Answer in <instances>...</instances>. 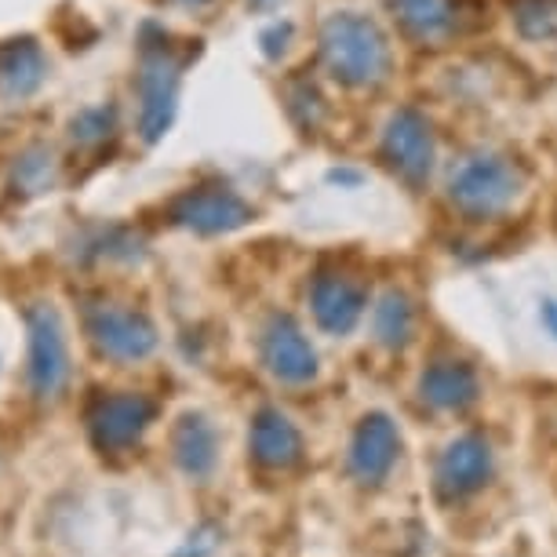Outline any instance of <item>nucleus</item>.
<instances>
[{
  "instance_id": "nucleus-4",
  "label": "nucleus",
  "mask_w": 557,
  "mask_h": 557,
  "mask_svg": "<svg viewBox=\"0 0 557 557\" xmlns=\"http://www.w3.org/2000/svg\"><path fill=\"white\" fill-rule=\"evenodd\" d=\"M164 215L172 226L194 230L201 237H215L248 226L256 219V208L237 190H230L226 183H197L190 190H178L164 205Z\"/></svg>"
},
{
  "instance_id": "nucleus-15",
  "label": "nucleus",
  "mask_w": 557,
  "mask_h": 557,
  "mask_svg": "<svg viewBox=\"0 0 557 557\" xmlns=\"http://www.w3.org/2000/svg\"><path fill=\"white\" fill-rule=\"evenodd\" d=\"M248 448H251V459H256L262 470H292L302 462V434L285 412H277V408H262V412L251 419Z\"/></svg>"
},
{
  "instance_id": "nucleus-24",
  "label": "nucleus",
  "mask_w": 557,
  "mask_h": 557,
  "mask_svg": "<svg viewBox=\"0 0 557 557\" xmlns=\"http://www.w3.org/2000/svg\"><path fill=\"white\" fill-rule=\"evenodd\" d=\"M288 37H292V23H277V26H270L267 34L259 37V45H262V55L277 59L281 51L288 48Z\"/></svg>"
},
{
  "instance_id": "nucleus-7",
  "label": "nucleus",
  "mask_w": 557,
  "mask_h": 557,
  "mask_svg": "<svg viewBox=\"0 0 557 557\" xmlns=\"http://www.w3.org/2000/svg\"><path fill=\"white\" fill-rule=\"evenodd\" d=\"M84 332L96 350L110 361H143L157 350V329L143 310L121 307V302H96L84 310Z\"/></svg>"
},
{
  "instance_id": "nucleus-27",
  "label": "nucleus",
  "mask_w": 557,
  "mask_h": 557,
  "mask_svg": "<svg viewBox=\"0 0 557 557\" xmlns=\"http://www.w3.org/2000/svg\"><path fill=\"white\" fill-rule=\"evenodd\" d=\"M251 4H256V8H270L273 0H251Z\"/></svg>"
},
{
  "instance_id": "nucleus-20",
  "label": "nucleus",
  "mask_w": 557,
  "mask_h": 557,
  "mask_svg": "<svg viewBox=\"0 0 557 557\" xmlns=\"http://www.w3.org/2000/svg\"><path fill=\"white\" fill-rule=\"evenodd\" d=\"M70 135L77 146H99L117 135V110L113 107H88L70 121Z\"/></svg>"
},
{
  "instance_id": "nucleus-25",
  "label": "nucleus",
  "mask_w": 557,
  "mask_h": 557,
  "mask_svg": "<svg viewBox=\"0 0 557 557\" xmlns=\"http://www.w3.org/2000/svg\"><path fill=\"white\" fill-rule=\"evenodd\" d=\"M540 313H543V324H546V332H550L554 339H557V302H554V299H546Z\"/></svg>"
},
{
  "instance_id": "nucleus-16",
  "label": "nucleus",
  "mask_w": 557,
  "mask_h": 557,
  "mask_svg": "<svg viewBox=\"0 0 557 557\" xmlns=\"http://www.w3.org/2000/svg\"><path fill=\"white\" fill-rule=\"evenodd\" d=\"M48 77V59L37 37L0 40V96L29 99Z\"/></svg>"
},
{
  "instance_id": "nucleus-8",
  "label": "nucleus",
  "mask_w": 557,
  "mask_h": 557,
  "mask_svg": "<svg viewBox=\"0 0 557 557\" xmlns=\"http://www.w3.org/2000/svg\"><path fill=\"white\" fill-rule=\"evenodd\" d=\"M496 459H492L488 441L481 434H462L448 441L445 451L434 462V492L441 503H459L488 485Z\"/></svg>"
},
{
  "instance_id": "nucleus-18",
  "label": "nucleus",
  "mask_w": 557,
  "mask_h": 557,
  "mask_svg": "<svg viewBox=\"0 0 557 557\" xmlns=\"http://www.w3.org/2000/svg\"><path fill=\"white\" fill-rule=\"evenodd\" d=\"M397 23L419 40H441L456 34V4L451 0H391Z\"/></svg>"
},
{
  "instance_id": "nucleus-14",
  "label": "nucleus",
  "mask_w": 557,
  "mask_h": 557,
  "mask_svg": "<svg viewBox=\"0 0 557 557\" xmlns=\"http://www.w3.org/2000/svg\"><path fill=\"white\" fill-rule=\"evenodd\" d=\"M172 459L186 478L208 481L219 467V430L201 412H183L172 426Z\"/></svg>"
},
{
  "instance_id": "nucleus-6",
  "label": "nucleus",
  "mask_w": 557,
  "mask_h": 557,
  "mask_svg": "<svg viewBox=\"0 0 557 557\" xmlns=\"http://www.w3.org/2000/svg\"><path fill=\"white\" fill-rule=\"evenodd\" d=\"M157 401L146 394H99L96 401L88 405V441L99 456H121V451H132L143 441L146 430L153 426L157 419Z\"/></svg>"
},
{
  "instance_id": "nucleus-2",
  "label": "nucleus",
  "mask_w": 557,
  "mask_h": 557,
  "mask_svg": "<svg viewBox=\"0 0 557 557\" xmlns=\"http://www.w3.org/2000/svg\"><path fill=\"white\" fill-rule=\"evenodd\" d=\"M186 55H175L172 34L153 23L139 34V73H135V96H139V135L146 146L161 143L178 113V84H183Z\"/></svg>"
},
{
  "instance_id": "nucleus-9",
  "label": "nucleus",
  "mask_w": 557,
  "mask_h": 557,
  "mask_svg": "<svg viewBox=\"0 0 557 557\" xmlns=\"http://www.w3.org/2000/svg\"><path fill=\"white\" fill-rule=\"evenodd\" d=\"M310 310L321 332L350 335L368 310V288L339 267H318L310 277Z\"/></svg>"
},
{
  "instance_id": "nucleus-5",
  "label": "nucleus",
  "mask_w": 557,
  "mask_h": 557,
  "mask_svg": "<svg viewBox=\"0 0 557 557\" xmlns=\"http://www.w3.org/2000/svg\"><path fill=\"white\" fill-rule=\"evenodd\" d=\"M26 380L40 401L59 397L70 380V346L66 329L55 307L37 302L26 310Z\"/></svg>"
},
{
  "instance_id": "nucleus-1",
  "label": "nucleus",
  "mask_w": 557,
  "mask_h": 557,
  "mask_svg": "<svg viewBox=\"0 0 557 557\" xmlns=\"http://www.w3.org/2000/svg\"><path fill=\"white\" fill-rule=\"evenodd\" d=\"M321 62L343 88H375L391 77L394 48L372 15L335 12L321 26Z\"/></svg>"
},
{
  "instance_id": "nucleus-22",
  "label": "nucleus",
  "mask_w": 557,
  "mask_h": 557,
  "mask_svg": "<svg viewBox=\"0 0 557 557\" xmlns=\"http://www.w3.org/2000/svg\"><path fill=\"white\" fill-rule=\"evenodd\" d=\"M288 113L296 117L302 128H318V121H321V96H318V88H313L310 81H292L288 84Z\"/></svg>"
},
{
  "instance_id": "nucleus-3",
  "label": "nucleus",
  "mask_w": 557,
  "mask_h": 557,
  "mask_svg": "<svg viewBox=\"0 0 557 557\" xmlns=\"http://www.w3.org/2000/svg\"><path fill=\"white\" fill-rule=\"evenodd\" d=\"M524 190V168L507 153H474L462 157L448 175V201L462 215L488 219L518 201Z\"/></svg>"
},
{
  "instance_id": "nucleus-10",
  "label": "nucleus",
  "mask_w": 557,
  "mask_h": 557,
  "mask_svg": "<svg viewBox=\"0 0 557 557\" xmlns=\"http://www.w3.org/2000/svg\"><path fill=\"white\" fill-rule=\"evenodd\" d=\"M401 456V430L386 412H368L354 426L350 448H346V470L357 485L375 488L391 478L394 462Z\"/></svg>"
},
{
  "instance_id": "nucleus-19",
  "label": "nucleus",
  "mask_w": 557,
  "mask_h": 557,
  "mask_svg": "<svg viewBox=\"0 0 557 557\" xmlns=\"http://www.w3.org/2000/svg\"><path fill=\"white\" fill-rule=\"evenodd\" d=\"M55 178V153L48 146H29V150L15 161L12 186L23 194H45Z\"/></svg>"
},
{
  "instance_id": "nucleus-21",
  "label": "nucleus",
  "mask_w": 557,
  "mask_h": 557,
  "mask_svg": "<svg viewBox=\"0 0 557 557\" xmlns=\"http://www.w3.org/2000/svg\"><path fill=\"white\" fill-rule=\"evenodd\" d=\"M513 18L524 37H557V0H513Z\"/></svg>"
},
{
  "instance_id": "nucleus-26",
  "label": "nucleus",
  "mask_w": 557,
  "mask_h": 557,
  "mask_svg": "<svg viewBox=\"0 0 557 557\" xmlns=\"http://www.w3.org/2000/svg\"><path fill=\"white\" fill-rule=\"evenodd\" d=\"M172 4H183V8H205V4H212V0H172Z\"/></svg>"
},
{
  "instance_id": "nucleus-13",
  "label": "nucleus",
  "mask_w": 557,
  "mask_h": 557,
  "mask_svg": "<svg viewBox=\"0 0 557 557\" xmlns=\"http://www.w3.org/2000/svg\"><path fill=\"white\" fill-rule=\"evenodd\" d=\"M419 397L437 408V412H467L470 405H478L481 380L474 364L456 361V357H441V361L426 364V372L419 375Z\"/></svg>"
},
{
  "instance_id": "nucleus-23",
  "label": "nucleus",
  "mask_w": 557,
  "mask_h": 557,
  "mask_svg": "<svg viewBox=\"0 0 557 557\" xmlns=\"http://www.w3.org/2000/svg\"><path fill=\"white\" fill-rule=\"evenodd\" d=\"M219 540H223V529L208 521V524H201L197 532H190V540L178 546L175 557H212V550L219 546Z\"/></svg>"
},
{
  "instance_id": "nucleus-11",
  "label": "nucleus",
  "mask_w": 557,
  "mask_h": 557,
  "mask_svg": "<svg viewBox=\"0 0 557 557\" xmlns=\"http://www.w3.org/2000/svg\"><path fill=\"white\" fill-rule=\"evenodd\" d=\"M383 161L391 164V172H397L405 183L419 186L434 168L437 146H434V128L416 107H401L391 117L383 132Z\"/></svg>"
},
{
  "instance_id": "nucleus-12",
  "label": "nucleus",
  "mask_w": 557,
  "mask_h": 557,
  "mask_svg": "<svg viewBox=\"0 0 557 557\" xmlns=\"http://www.w3.org/2000/svg\"><path fill=\"white\" fill-rule=\"evenodd\" d=\"M259 354L273 380H281L288 386H302L318 375V350H313L307 332H302L296 318H288V313H270L267 318Z\"/></svg>"
},
{
  "instance_id": "nucleus-17",
  "label": "nucleus",
  "mask_w": 557,
  "mask_h": 557,
  "mask_svg": "<svg viewBox=\"0 0 557 557\" xmlns=\"http://www.w3.org/2000/svg\"><path fill=\"white\" fill-rule=\"evenodd\" d=\"M372 335L386 350H405L416 335V307L405 292H383L380 302L372 307Z\"/></svg>"
}]
</instances>
